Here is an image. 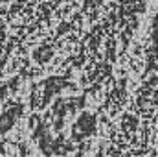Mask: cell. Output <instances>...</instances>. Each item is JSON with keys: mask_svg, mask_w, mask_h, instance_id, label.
Returning <instances> with one entry per match:
<instances>
[{"mask_svg": "<svg viewBox=\"0 0 158 157\" xmlns=\"http://www.w3.org/2000/svg\"><path fill=\"white\" fill-rule=\"evenodd\" d=\"M4 94H6V91H4V89H2V87H0V100H2V98H4Z\"/></svg>", "mask_w": 158, "mask_h": 157, "instance_id": "obj_5", "label": "cell"}, {"mask_svg": "<svg viewBox=\"0 0 158 157\" xmlns=\"http://www.w3.org/2000/svg\"><path fill=\"white\" fill-rule=\"evenodd\" d=\"M4 39V30H2V28H0V41Z\"/></svg>", "mask_w": 158, "mask_h": 157, "instance_id": "obj_6", "label": "cell"}, {"mask_svg": "<svg viewBox=\"0 0 158 157\" xmlns=\"http://www.w3.org/2000/svg\"><path fill=\"white\" fill-rule=\"evenodd\" d=\"M30 128H39V117H31V120H30Z\"/></svg>", "mask_w": 158, "mask_h": 157, "instance_id": "obj_4", "label": "cell"}, {"mask_svg": "<svg viewBox=\"0 0 158 157\" xmlns=\"http://www.w3.org/2000/svg\"><path fill=\"white\" fill-rule=\"evenodd\" d=\"M52 54H53L52 46H48V44H42L40 48H37V50H35L33 57H35V61H39V63H46V61H50Z\"/></svg>", "mask_w": 158, "mask_h": 157, "instance_id": "obj_2", "label": "cell"}, {"mask_svg": "<svg viewBox=\"0 0 158 157\" xmlns=\"http://www.w3.org/2000/svg\"><path fill=\"white\" fill-rule=\"evenodd\" d=\"M94 128H96V117L92 115V113H83L81 117L77 118V124H76V128H74V131H76V135L74 137H83V135H90L92 131H94Z\"/></svg>", "mask_w": 158, "mask_h": 157, "instance_id": "obj_1", "label": "cell"}, {"mask_svg": "<svg viewBox=\"0 0 158 157\" xmlns=\"http://www.w3.org/2000/svg\"><path fill=\"white\" fill-rule=\"evenodd\" d=\"M13 122H15V118L9 117L7 113L2 115V117H0V133H2V131H7V129L13 126Z\"/></svg>", "mask_w": 158, "mask_h": 157, "instance_id": "obj_3", "label": "cell"}]
</instances>
